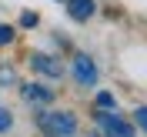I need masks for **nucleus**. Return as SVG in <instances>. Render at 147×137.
I'll return each instance as SVG.
<instances>
[{
	"label": "nucleus",
	"mask_w": 147,
	"mask_h": 137,
	"mask_svg": "<svg viewBox=\"0 0 147 137\" xmlns=\"http://www.w3.org/2000/svg\"><path fill=\"white\" fill-rule=\"evenodd\" d=\"M34 120L44 137H74L77 134V117L70 110H40Z\"/></svg>",
	"instance_id": "nucleus-1"
},
{
	"label": "nucleus",
	"mask_w": 147,
	"mask_h": 137,
	"mask_svg": "<svg viewBox=\"0 0 147 137\" xmlns=\"http://www.w3.org/2000/svg\"><path fill=\"white\" fill-rule=\"evenodd\" d=\"M94 117H97V124H100L104 137H134V124H127L117 110H97Z\"/></svg>",
	"instance_id": "nucleus-2"
},
{
	"label": "nucleus",
	"mask_w": 147,
	"mask_h": 137,
	"mask_svg": "<svg viewBox=\"0 0 147 137\" xmlns=\"http://www.w3.org/2000/svg\"><path fill=\"white\" fill-rule=\"evenodd\" d=\"M27 64H30L34 74H44V77H54V80L64 77V64H60V57H50V54H44V50H34V54L27 57Z\"/></svg>",
	"instance_id": "nucleus-3"
},
{
	"label": "nucleus",
	"mask_w": 147,
	"mask_h": 137,
	"mask_svg": "<svg viewBox=\"0 0 147 137\" xmlns=\"http://www.w3.org/2000/svg\"><path fill=\"white\" fill-rule=\"evenodd\" d=\"M74 80L80 87H94L97 84V64H94V57L74 54Z\"/></svg>",
	"instance_id": "nucleus-4"
},
{
	"label": "nucleus",
	"mask_w": 147,
	"mask_h": 137,
	"mask_svg": "<svg viewBox=\"0 0 147 137\" xmlns=\"http://www.w3.org/2000/svg\"><path fill=\"white\" fill-rule=\"evenodd\" d=\"M20 97H24L27 104H37V107L54 104V90L44 87V84H20Z\"/></svg>",
	"instance_id": "nucleus-5"
},
{
	"label": "nucleus",
	"mask_w": 147,
	"mask_h": 137,
	"mask_svg": "<svg viewBox=\"0 0 147 137\" xmlns=\"http://www.w3.org/2000/svg\"><path fill=\"white\" fill-rule=\"evenodd\" d=\"M94 10H97V0H67V13H70V20H77V24L90 20Z\"/></svg>",
	"instance_id": "nucleus-6"
},
{
	"label": "nucleus",
	"mask_w": 147,
	"mask_h": 137,
	"mask_svg": "<svg viewBox=\"0 0 147 137\" xmlns=\"http://www.w3.org/2000/svg\"><path fill=\"white\" fill-rule=\"evenodd\" d=\"M13 37H17V30L10 27V24H0V47H7V44H13Z\"/></svg>",
	"instance_id": "nucleus-7"
},
{
	"label": "nucleus",
	"mask_w": 147,
	"mask_h": 137,
	"mask_svg": "<svg viewBox=\"0 0 147 137\" xmlns=\"http://www.w3.org/2000/svg\"><path fill=\"white\" fill-rule=\"evenodd\" d=\"M7 84H17V74H13V67H0V87H7Z\"/></svg>",
	"instance_id": "nucleus-8"
},
{
	"label": "nucleus",
	"mask_w": 147,
	"mask_h": 137,
	"mask_svg": "<svg viewBox=\"0 0 147 137\" xmlns=\"http://www.w3.org/2000/svg\"><path fill=\"white\" fill-rule=\"evenodd\" d=\"M10 127H13V114H10V110H3V107H0V134H7Z\"/></svg>",
	"instance_id": "nucleus-9"
},
{
	"label": "nucleus",
	"mask_w": 147,
	"mask_h": 137,
	"mask_svg": "<svg viewBox=\"0 0 147 137\" xmlns=\"http://www.w3.org/2000/svg\"><path fill=\"white\" fill-rule=\"evenodd\" d=\"M134 124L147 134V107H137V110H134Z\"/></svg>",
	"instance_id": "nucleus-10"
},
{
	"label": "nucleus",
	"mask_w": 147,
	"mask_h": 137,
	"mask_svg": "<svg viewBox=\"0 0 147 137\" xmlns=\"http://www.w3.org/2000/svg\"><path fill=\"white\" fill-rule=\"evenodd\" d=\"M37 20L40 17H37L34 10H24V13H20V27H37Z\"/></svg>",
	"instance_id": "nucleus-11"
},
{
	"label": "nucleus",
	"mask_w": 147,
	"mask_h": 137,
	"mask_svg": "<svg viewBox=\"0 0 147 137\" xmlns=\"http://www.w3.org/2000/svg\"><path fill=\"white\" fill-rule=\"evenodd\" d=\"M97 107H117V101H114V94H97Z\"/></svg>",
	"instance_id": "nucleus-12"
},
{
	"label": "nucleus",
	"mask_w": 147,
	"mask_h": 137,
	"mask_svg": "<svg viewBox=\"0 0 147 137\" xmlns=\"http://www.w3.org/2000/svg\"><path fill=\"white\" fill-rule=\"evenodd\" d=\"M90 137H104V134H90Z\"/></svg>",
	"instance_id": "nucleus-13"
},
{
	"label": "nucleus",
	"mask_w": 147,
	"mask_h": 137,
	"mask_svg": "<svg viewBox=\"0 0 147 137\" xmlns=\"http://www.w3.org/2000/svg\"><path fill=\"white\" fill-rule=\"evenodd\" d=\"M57 3H60V0H57Z\"/></svg>",
	"instance_id": "nucleus-14"
}]
</instances>
